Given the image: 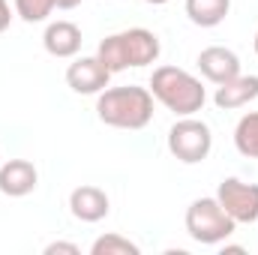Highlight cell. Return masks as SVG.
Segmentation results:
<instances>
[{"label": "cell", "instance_id": "18", "mask_svg": "<svg viewBox=\"0 0 258 255\" xmlns=\"http://www.w3.org/2000/svg\"><path fill=\"white\" fill-rule=\"evenodd\" d=\"M9 21H12V12H9V0H0V33L9 27Z\"/></svg>", "mask_w": 258, "mask_h": 255}, {"label": "cell", "instance_id": "17", "mask_svg": "<svg viewBox=\"0 0 258 255\" xmlns=\"http://www.w3.org/2000/svg\"><path fill=\"white\" fill-rule=\"evenodd\" d=\"M45 255H81V249L75 243H66V240H54L45 246Z\"/></svg>", "mask_w": 258, "mask_h": 255}, {"label": "cell", "instance_id": "2", "mask_svg": "<svg viewBox=\"0 0 258 255\" xmlns=\"http://www.w3.org/2000/svg\"><path fill=\"white\" fill-rule=\"evenodd\" d=\"M162 45H159V36L147 27H129L120 33H111L99 42L96 48V57L114 72H123V69H138V66L156 63Z\"/></svg>", "mask_w": 258, "mask_h": 255}, {"label": "cell", "instance_id": "15", "mask_svg": "<svg viewBox=\"0 0 258 255\" xmlns=\"http://www.w3.org/2000/svg\"><path fill=\"white\" fill-rule=\"evenodd\" d=\"M90 255H141V246L132 243L123 234H102L93 240Z\"/></svg>", "mask_w": 258, "mask_h": 255}, {"label": "cell", "instance_id": "21", "mask_svg": "<svg viewBox=\"0 0 258 255\" xmlns=\"http://www.w3.org/2000/svg\"><path fill=\"white\" fill-rule=\"evenodd\" d=\"M255 54H258V33H255Z\"/></svg>", "mask_w": 258, "mask_h": 255}, {"label": "cell", "instance_id": "9", "mask_svg": "<svg viewBox=\"0 0 258 255\" xmlns=\"http://www.w3.org/2000/svg\"><path fill=\"white\" fill-rule=\"evenodd\" d=\"M69 210L81 222H102L111 210V201H108L105 189L84 183V186H75L69 192Z\"/></svg>", "mask_w": 258, "mask_h": 255}, {"label": "cell", "instance_id": "13", "mask_svg": "<svg viewBox=\"0 0 258 255\" xmlns=\"http://www.w3.org/2000/svg\"><path fill=\"white\" fill-rule=\"evenodd\" d=\"M231 0H186V15L198 27H216L225 21Z\"/></svg>", "mask_w": 258, "mask_h": 255}, {"label": "cell", "instance_id": "4", "mask_svg": "<svg viewBox=\"0 0 258 255\" xmlns=\"http://www.w3.org/2000/svg\"><path fill=\"white\" fill-rule=\"evenodd\" d=\"M237 222L225 213V207L213 198H195L186 207V234L201 246H216L225 243L234 234Z\"/></svg>", "mask_w": 258, "mask_h": 255}, {"label": "cell", "instance_id": "19", "mask_svg": "<svg viewBox=\"0 0 258 255\" xmlns=\"http://www.w3.org/2000/svg\"><path fill=\"white\" fill-rule=\"evenodd\" d=\"M54 3H57V9H75L81 0H54Z\"/></svg>", "mask_w": 258, "mask_h": 255}, {"label": "cell", "instance_id": "14", "mask_svg": "<svg viewBox=\"0 0 258 255\" xmlns=\"http://www.w3.org/2000/svg\"><path fill=\"white\" fill-rule=\"evenodd\" d=\"M234 147L240 156L258 159V111H249L234 126Z\"/></svg>", "mask_w": 258, "mask_h": 255}, {"label": "cell", "instance_id": "5", "mask_svg": "<svg viewBox=\"0 0 258 255\" xmlns=\"http://www.w3.org/2000/svg\"><path fill=\"white\" fill-rule=\"evenodd\" d=\"M213 150V132L204 120L198 117H180L174 126L168 129V153L183 162V165H198L210 156Z\"/></svg>", "mask_w": 258, "mask_h": 255}, {"label": "cell", "instance_id": "11", "mask_svg": "<svg viewBox=\"0 0 258 255\" xmlns=\"http://www.w3.org/2000/svg\"><path fill=\"white\" fill-rule=\"evenodd\" d=\"M81 27L78 24H72V21H51L48 27H45V33H42V45H45V51L51 54V57H75L78 51H81Z\"/></svg>", "mask_w": 258, "mask_h": 255}, {"label": "cell", "instance_id": "1", "mask_svg": "<svg viewBox=\"0 0 258 255\" xmlns=\"http://www.w3.org/2000/svg\"><path fill=\"white\" fill-rule=\"evenodd\" d=\"M96 117L114 129H144L153 120V93L150 87H105L96 99Z\"/></svg>", "mask_w": 258, "mask_h": 255}, {"label": "cell", "instance_id": "8", "mask_svg": "<svg viewBox=\"0 0 258 255\" xmlns=\"http://www.w3.org/2000/svg\"><path fill=\"white\" fill-rule=\"evenodd\" d=\"M198 72L213 84H225L240 75V57L225 45H210L198 54Z\"/></svg>", "mask_w": 258, "mask_h": 255}, {"label": "cell", "instance_id": "7", "mask_svg": "<svg viewBox=\"0 0 258 255\" xmlns=\"http://www.w3.org/2000/svg\"><path fill=\"white\" fill-rule=\"evenodd\" d=\"M108 81H111V69L102 63L96 54L93 57H78L75 63H69L66 69V84L75 90V93H81V96H99L105 87H108Z\"/></svg>", "mask_w": 258, "mask_h": 255}, {"label": "cell", "instance_id": "20", "mask_svg": "<svg viewBox=\"0 0 258 255\" xmlns=\"http://www.w3.org/2000/svg\"><path fill=\"white\" fill-rule=\"evenodd\" d=\"M144 3H153V6H162V3H168V0H144Z\"/></svg>", "mask_w": 258, "mask_h": 255}, {"label": "cell", "instance_id": "3", "mask_svg": "<svg viewBox=\"0 0 258 255\" xmlns=\"http://www.w3.org/2000/svg\"><path fill=\"white\" fill-rule=\"evenodd\" d=\"M150 93H153L156 102H162L177 117H189L195 111H201L204 102H207V93H204L201 81L192 72L180 69V66H159V69H153Z\"/></svg>", "mask_w": 258, "mask_h": 255}, {"label": "cell", "instance_id": "12", "mask_svg": "<svg viewBox=\"0 0 258 255\" xmlns=\"http://www.w3.org/2000/svg\"><path fill=\"white\" fill-rule=\"evenodd\" d=\"M252 99H258V75H237L225 84H216V93H213V105L222 111L243 108Z\"/></svg>", "mask_w": 258, "mask_h": 255}, {"label": "cell", "instance_id": "10", "mask_svg": "<svg viewBox=\"0 0 258 255\" xmlns=\"http://www.w3.org/2000/svg\"><path fill=\"white\" fill-rule=\"evenodd\" d=\"M39 183V171L33 162L27 159H9L0 165V192L9 198H24L36 189Z\"/></svg>", "mask_w": 258, "mask_h": 255}, {"label": "cell", "instance_id": "6", "mask_svg": "<svg viewBox=\"0 0 258 255\" xmlns=\"http://www.w3.org/2000/svg\"><path fill=\"white\" fill-rule=\"evenodd\" d=\"M216 201L225 213L240 222H258V183H246L240 177H225L216 189Z\"/></svg>", "mask_w": 258, "mask_h": 255}, {"label": "cell", "instance_id": "16", "mask_svg": "<svg viewBox=\"0 0 258 255\" xmlns=\"http://www.w3.org/2000/svg\"><path fill=\"white\" fill-rule=\"evenodd\" d=\"M54 9H57L54 0H15V15H18L21 21H27V24L45 21Z\"/></svg>", "mask_w": 258, "mask_h": 255}]
</instances>
